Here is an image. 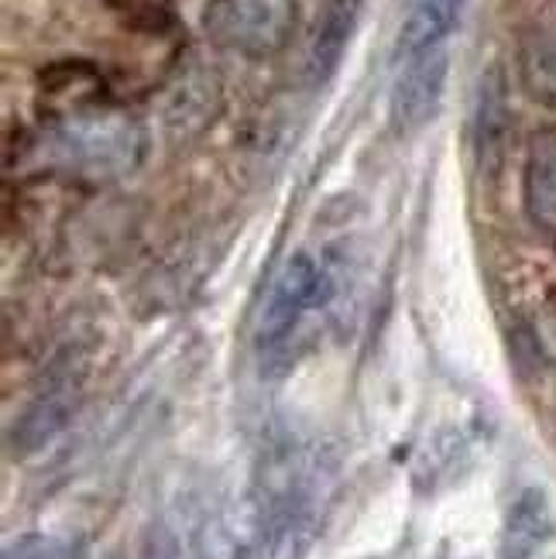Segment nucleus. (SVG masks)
<instances>
[{"mask_svg": "<svg viewBox=\"0 0 556 559\" xmlns=\"http://www.w3.org/2000/svg\"><path fill=\"white\" fill-rule=\"evenodd\" d=\"M42 117L48 148L69 173L125 176L141 158L138 124L104 100L100 76L83 62H62L42 76Z\"/></svg>", "mask_w": 556, "mask_h": 559, "instance_id": "nucleus-1", "label": "nucleus"}, {"mask_svg": "<svg viewBox=\"0 0 556 559\" xmlns=\"http://www.w3.org/2000/svg\"><path fill=\"white\" fill-rule=\"evenodd\" d=\"M203 35L240 59H272L293 41L299 0H210L203 8Z\"/></svg>", "mask_w": 556, "mask_h": 559, "instance_id": "nucleus-2", "label": "nucleus"}, {"mask_svg": "<svg viewBox=\"0 0 556 559\" xmlns=\"http://www.w3.org/2000/svg\"><path fill=\"white\" fill-rule=\"evenodd\" d=\"M86 357L90 354L83 344H66L52 357L38 392L32 395L28 408L21 412V419L11 429V443L17 453H32L52 440L56 432H62V426L69 423L72 412H76L80 395H83L86 371H90Z\"/></svg>", "mask_w": 556, "mask_h": 559, "instance_id": "nucleus-3", "label": "nucleus"}, {"mask_svg": "<svg viewBox=\"0 0 556 559\" xmlns=\"http://www.w3.org/2000/svg\"><path fill=\"white\" fill-rule=\"evenodd\" d=\"M333 292V282L327 269L309 254H296L282 264V272L275 275L269 299L261 306V320H258V344L272 347L299 326L306 312L323 306Z\"/></svg>", "mask_w": 556, "mask_h": 559, "instance_id": "nucleus-4", "label": "nucleus"}, {"mask_svg": "<svg viewBox=\"0 0 556 559\" xmlns=\"http://www.w3.org/2000/svg\"><path fill=\"white\" fill-rule=\"evenodd\" d=\"M447 72H450L447 45L402 59L399 76L392 83V96H389V117L399 134H413L429 124L433 114L440 110Z\"/></svg>", "mask_w": 556, "mask_h": 559, "instance_id": "nucleus-5", "label": "nucleus"}, {"mask_svg": "<svg viewBox=\"0 0 556 559\" xmlns=\"http://www.w3.org/2000/svg\"><path fill=\"white\" fill-rule=\"evenodd\" d=\"M360 11L365 0H327L312 35L306 45V80L309 86H323L336 69H341L351 38L360 24Z\"/></svg>", "mask_w": 556, "mask_h": 559, "instance_id": "nucleus-6", "label": "nucleus"}, {"mask_svg": "<svg viewBox=\"0 0 556 559\" xmlns=\"http://www.w3.org/2000/svg\"><path fill=\"white\" fill-rule=\"evenodd\" d=\"M505 131H509V90H505L501 69L495 66L485 72V80H481L477 117H474V152H477V165L485 176L498 173Z\"/></svg>", "mask_w": 556, "mask_h": 559, "instance_id": "nucleus-7", "label": "nucleus"}, {"mask_svg": "<svg viewBox=\"0 0 556 559\" xmlns=\"http://www.w3.org/2000/svg\"><path fill=\"white\" fill-rule=\"evenodd\" d=\"M522 192H525L529 216L540 227L556 230V131L553 128L533 134V141H529Z\"/></svg>", "mask_w": 556, "mask_h": 559, "instance_id": "nucleus-8", "label": "nucleus"}, {"mask_svg": "<svg viewBox=\"0 0 556 559\" xmlns=\"http://www.w3.org/2000/svg\"><path fill=\"white\" fill-rule=\"evenodd\" d=\"M468 0H416L413 14L405 17L399 41H395V56L399 62L409 56L429 52V48L447 45L453 28L461 24Z\"/></svg>", "mask_w": 556, "mask_h": 559, "instance_id": "nucleus-9", "label": "nucleus"}, {"mask_svg": "<svg viewBox=\"0 0 556 559\" xmlns=\"http://www.w3.org/2000/svg\"><path fill=\"white\" fill-rule=\"evenodd\" d=\"M553 532L549 504L540 491H522L501 528V559H536Z\"/></svg>", "mask_w": 556, "mask_h": 559, "instance_id": "nucleus-10", "label": "nucleus"}, {"mask_svg": "<svg viewBox=\"0 0 556 559\" xmlns=\"http://www.w3.org/2000/svg\"><path fill=\"white\" fill-rule=\"evenodd\" d=\"M519 80L522 90L543 107H556V35L536 32L519 48Z\"/></svg>", "mask_w": 556, "mask_h": 559, "instance_id": "nucleus-11", "label": "nucleus"}, {"mask_svg": "<svg viewBox=\"0 0 556 559\" xmlns=\"http://www.w3.org/2000/svg\"><path fill=\"white\" fill-rule=\"evenodd\" d=\"M110 11L120 14V21L138 32H165L173 28V0H107Z\"/></svg>", "mask_w": 556, "mask_h": 559, "instance_id": "nucleus-12", "label": "nucleus"}, {"mask_svg": "<svg viewBox=\"0 0 556 559\" xmlns=\"http://www.w3.org/2000/svg\"><path fill=\"white\" fill-rule=\"evenodd\" d=\"M4 559H83V546L59 536H21L4 549Z\"/></svg>", "mask_w": 556, "mask_h": 559, "instance_id": "nucleus-13", "label": "nucleus"}]
</instances>
